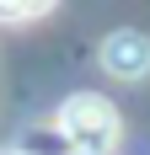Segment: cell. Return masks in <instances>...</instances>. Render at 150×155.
Wrapping results in <instances>:
<instances>
[{"label": "cell", "instance_id": "6da1fadb", "mask_svg": "<svg viewBox=\"0 0 150 155\" xmlns=\"http://www.w3.org/2000/svg\"><path fill=\"white\" fill-rule=\"evenodd\" d=\"M59 128H64V144L75 155H113L118 150V134H123L118 107L107 96H97V91H75L59 107Z\"/></svg>", "mask_w": 150, "mask_h": 155}, {"label": "cell", "instance_id": "3957f363", "mask_svg": "<svg viewBox=\"0 0 150 155\" xmlns=\"http://www.w3.org/2000/svg\"><path fill=\"white\" fill-rule=\"evenodd\" d=\"M48 16V5H16V0H0V21H38Z\"/></svg>", "mask_w": 150, "mask_h": 155}, {"label": "cell", "instance_id": "7a4b0ae2", "mask_svg": "<svg viewBox=\"0 0 150 155\" xmlns=\"http://www.w3.org/2000/svg\"><path fill=\"white\" fill-rule=\"evenodd\" d=\"M102 70L118 80H145L150 75V38L134 27H118L102 38Z\"/></svg>", "mask_w": 150, "mask_h": 155}]
</instances>
